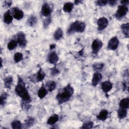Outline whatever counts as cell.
Masks as SVG:
<instances>
[{"mask_svg": "<svg viewBox=\"0 0 129 129\" xmlns=\"http://www.w3.org/2000/svg\"><path fill=\"white\" fill-rule=\"evenodd\" d=\"M118 44L119 40L117 37H113L111 39H110L109 41L108 42L107 48L110 50H114L118 47Z\"/></svg>", "mask_w": 129, "mask_h": 129, "instance_id": "cell-9", "label": "cell"}, {"mask_svg": "<svg viewBox=\"0 0 129 129\" xmlns=\"http://www.w3.org/2000/svg\"><path fill=\"white\" fill-rule=\"evenodd\" d=\"M34 122V119L32 117H29L25 120V125L26 127H29L33 125Z\"/></svg>", "mask_w": 129, "mask_h": 129, "instance_id": "cell-29", "label": "cell"}, {"mask_svg": "<svg viewBox=\"0 0 129 129\" xmlns=\"http://www.w3.org/2000/svg\"><path fill=\"white\" fill-rule=\"evenodd\" d=\"M21 123L19 120H14L11 123V127L14 129L21 128Z\"/></svg>", "mask_w": 129, "mask_h": 129, "instance_id": "cell-28", "label": "cell"}, {"mask_svg": "<svg viewBox=\"0 0 129 129\" xmlns=\"http://www.w3.org/2000/svg\"><path fill=\"white\" fill-rule=\"evenodd\" d=\"M102 78V75L99 73H95L92 77V85L93 86H96L100 82Z\"/></svg>", "mask_w": 129, "mask_h": 129, "instance_id": "cell-11", "label": "cell"}, {"mask_svg": "<svg viewBox=\"0 0 129 129\" xmlns=\"http://www.w3.org/2000/svg\"><path fill=\"white\" fill-rule=\"evenodd\" d=\"M85 29V24L84 22L79 21H76L73 22L69 28L67 33L69 34H71L74 32H84Z\"/></svg>", "mask_w": 129, "mask_h": 129, "instance_id": "cell-3", "label": "cell"}, {"mask_svg": "<svg viewBox=\"0 0 129 129\" xmlns=\"http://www.w3.org/2000/svg\"><path fill=\"white\" fill-rule=\"evenodd\" d=\"M15 91L16 93L22 98V100L29 102H31V99L25 87V83L20 77L18 78V82L15 87Z\"/></svg>", "mask_w": 129, "mask_h": 129, "instance_id": "cell-1", "label": "cell"}, {"mask_svg": "<svg viewBox=\"0 0 129 129\" xmlns=\"http://www.w3.org/2000/svg\"><path fill=\"white\" fill-rule=\"evenodd\" d=\"M13 79L12 76H8L4 80V85L5 88L7 89H11L12 84L13 83Z\"/></svg>", "mask_w": 129, "mask_h": 129, "instance_id": "cell-14", "label": "cell"}, {"mask_svg": "<svg viewBox=\"0 0 129 129\" xmlns=\"http://www.w3.org/2000/svg\"><path fill=\"white\" fill-rule=\"evenodd\" d=\"M112 88V84L109 81H105L101 84V89L105 93L110 91Z\"/></svg>", "mask_w": 129, "mask_h": 129, "instance_id": "cell-13", "label": "cell"}, {"mask_svg": "<svg viewBox=\"0 0 129 129\" xmlns=\"http://www.w3.org/2000/svg\"><path fill=\"white\" fill-rule=\"evenodd\" d=\"M103 45V43L101 40L99 39H95L92 43L91 48L93 53L96 54L100 50Z\"/></svg>", "mask_w": 129, "mask_h": 129, "instance_id": "cell-6", "label": "cell"}, {"mask_svg": "<svg viewBox=\"0 0 129 129\" xmlns=\"http://www.w3.org/2000/svg\"><path fill=\"white\" fill-rule=\"evenodd\" d=\"M74 7V4L72 3L68 2L64 4L63 7V11L66 13H70Z\"/></svg>", "mask_w": 129, "mask_h": 129, "instance_id": "cell-22", "label": "cell"}, {"mask_svg": "<svg viewBox=\"0 0 129 129\" xmlns=\"http://www.w3.org/2000/svg\"><path fill=\"white\" fill-rule=\"evenodd\" d=\"M51 22V17L50 16L47 17L45 20H44L43 21V27L44 28H46L48 27V25H49V24Z\"/></svg>", "mask_w": 129, "mask_h": 129, "instance_id": "cell-33", "label": "cell"}, {"mask_svg": "<svg viewBox=\"0 0 129 129\" xmlns=\"http://www.w3.org/2000/svg\"><path fill=\"white\" fill-rule=\"evenodd\" d=\"M23 59V54L20 52H17L15 54L14 59L15 62H19Z\"/></svg>", "mask_w": 129, "mask_h": 129, "instance_id": "cell-30", "label": "cell"}, {"mask_svg": "<svg viewBox=\"0 0 129 129\" xmlns=\"http://www.w3.org/2000/svg\"><path fill=\"white\" fill-rule=\"evenodd\" d=\"M10 14L14 18L18 20H21L24 16V13L22 11L19 10L17 7H14L9 10Z\"/></svg>", "mask_w": 129, "mask_h": 129, "instance_id": "cell-5", "label": "cell"}, {"mask_svg": "<svg viewBox=\"0 0 129 129\" xmlns=\"http://www.w3.org/2000/svg\"><path fill=\"white\" fill-rule=\"evenodd\" d=\"M55 47V44H51L50 45V49H52Z\"/></svg>", "mask_w": 129, "mask_h": 129, "instance_id": "cell-41", "label": "cell"}, {"mask_svg": "<svg viewBox=\"0 0 129 129\" xmlns=\"http://www.w3.org/2000/svg\"><path fill=\"white\" fill-rule=\"evenodd\" d=\"M21 106L22 109H24L25 110H28L30 108V106H31V105L30 104V102L25 101H23V100L21 101Z\"/></svg>", "mask_w": 129, "mask_h": 129, "instance_id": "cell-31", "label": "cell"}, {"mask_svg": "<svg viewBox=\"0 0 129 129\" xmlns=\"http://www.w3.org/2000/svg\"><path fill=\"white\" fill-rule=\"evenodd\" d=\"M59 119V117L57 114H54L51 116L47 120V123L49 125H53L55 124Z\"/></svg>", "mask_w": 129, "mask_h": 129, "instance_id": "cell-19", "label": "cell"}, {"mask_svg": "<svg viewBox=\"0 0 129 129\" xmlns=\"http://www.w3.org/2000/svg\"><path fill=\"white\" fill-rule=\"evenodd\" d=\"M47 91L43 87H41L38 91V96L40 99L44 98L47 95Z\"/></svg>", "mask_w": 129, "mask_h": 129, "instance_id": "cell-25", "label": "cell"}, {"mask_svg": "<svg viewBox=\"0 0 129 129\" xmlns=\"http://www.w3.org/2000/svg\"><path fill=\"white\" fill-rule=\"evenodd\" d=\"M127 115V109L119 108L118 110L117 115L119 119H122L126 117Z\"/></svg>", "mask_w": 129, "mask_h": 129, "instance_id": "cell-21", "label": "cell"}, {"mask_svg": "<svg viewBox=\"0 0 129 129\" xmlns=\"http://www.w3.org/2000/svg\"><path fill=\"white\" fill-rule=\"evenodd\" d=\"M119 108L127 109L129 106V99L128 98H125L121 99L119 102Z\"/></svg>", "mask_w": 129, "mask_h": 129, "instance_id": "cell-15", "label": "cell"}, {"mask_svg": "<svg viewBox=\"0 0 129 129\" xmlns=\"http://www.w3.org/2000/svg\"><path fill=\"white\" fill-rule=\"evenodd\" d=\"M46 86L48 88V91L51 92L55 89L56 87V83L54 81H49L46 83Z\"/></svg>", "mask_w": 129, "mask_h": 129, "instance_id": "cell-27", "label": "cell"}, {"mask_svg": "<svg viewBox=\"0 0 129 129\" xmlns=\"http://www.w3.org/2000/svg\"><path fill=\"white\" fill-rule=\"evenodd\" d=\"M121 29L124 36L128 38L129 35V24L128 23L125 24H122L120 26Z\"/></svg>", "mask_w": 129, "mask_h": 129, "instance_id": "cell-18", "label": "cell"}, {"mask_svg": "<svg viewBox=\"0 0 129 129\" xmlns=\"http://www.w3.org/2000/svg\"><path fill=\"white\" fill-rule=\"evenodd\" d=\"M128 2H129L128 0H123V1H120V3L122 4L121 5H124V6H126V5H128Z\"/></svg>", "mask_w": 129, "mask_h": 129, "instance_id": "cell-40", "label": "cell"}, {"mask_svg": "<svg viewBox=\"0 0 129 129\" xmlns=\"http://www.w3.org/2000/svg\"><path fill=\"white\" fill-rule=\"evenodd\" d=\"M13 21V16L10 14L9 11H8L4 15V21L8 24H11Z\"/></svg>", "mask_w": 129, "mask_h": 129, "instance_id": "cell-16", "label": "cell"}, {"mask_svg": "<svg viewBox=\"0 0 129 129\" xmlns=\"http://www.w3.org/2000/svg\"><path fill=\"white\" fill-rule=\"evenodd\" d=\"M81 2H82V1H75V3L76 5H78L79 3H80Z\"/></svg>", "mask_w": 129, "mask_h": 129, "instance_id": "cell-42", "label": "cell"}, {"mask_svg": "<svg viewBox=\"0 0 129 129\" xmlns=\"http://www.w3.org/2000/svg\"><path fill=\"white\" fill-rule=\"evenodd\" d=\"M117 1L115 0H109L108 1V3L111 6H114L116 5Z\"/></svg>", "mask_w": 129, "mask_h": 129, "instance_id": "cell-39", "label": "cell"}, {"mask_svg": "<svg viewBox=\"0 0 129 129\" xmlns=\"http://www.w3.org/2000/svg\"><path fill=\"white\" fill-rule=\"evenodd\" d=\"M96 5L99 6H104L108 3V1L106 0H98L96 2Z\"/></svg>", "mask_w": 129, "mask_h": 129, "instance_id": "cell-35", "label": "cell"}, {"mask_svg": "<svg viewBox=\"0 0 129 129\" xmlns=\"http://www.w3.org/2000/svg\"><path fill=\"white\" fill-rule=\"evenodd\" d=\"M51 11V8L47 4H44L42 7L41 13L43 16L47 17L50 16Z\"/></svg>", "mask_w": 129, "mask_h": 129, "instance_id": "cell-10", "label": "cell"}, {"mask_svg": "<svg viewBox=\"0 0 129 129\" xmlns=\"http://www.w3.org/2000/svg\"><path fill=\"white\" fill-rule=\"evenodd\" d=\"M108 114V112L107 110L105 109L102 110L99 112V114L97 116V118L100 120L104 121L106 120V118H107Z\"/></svg>", "mask_w": 129, "mask_h": 129, "instance_id": "cell-17", "label": "cell"}, {"mask_svg": "<svg viewBox=\"0 0 129 129\" xmlns=\"http://www.w3.org/2000/svg\"><path fill=\"white\" fill-rule=\"evenodd\" d=\"M127 12L128 8L126 6L120 5L118 7V9L115 14V16L117 19H120L125 16Z\"/></svg>", "mask_w": 129, "mask_h": 129, "instance_id": "cell-4", "label": "cell"}, {"mask_svg": "<svg viewBox=\"0 0 129 129\" xmlns=\"http://www.w3.org/2000/svg\"><path fill=\"white\" fill-rule=\"evenodd\" d=\"M8 95L6 92H4L1 96V100H0V103L1 106H3L5 105L6 100L8 97Z\"/></svg>", "mask_w": 129, "mask_h": 129, "instance_id": "cell-32", "label": "cell"}, {"mask_svg": "<svg viewBox=\"0 0 129 129\" xmlns=\"http://www.w3.org/2000/svg\"><path fill=\"white\" fill-rule=\"evenodd\" d=\"M58 56L55 51L52 52L48 56V60L51 64H55L58 60Z\"/></svg>", "mask_w": 129, "mask_h": 129, "instance_id": "cell-12", "label": "cell"}, {"mask_svg": "<svg viewBox=\"0 0 129 129\" xmlns=\"http://www.w3.org/2000/svg\"><path fill=\"white\" fill-rule=\"evenodd\" d=\"M37 18L34 16H31L27 20V24L31 27L34 26L37 23Z\"/></svg>", "mask_w": 129, "mask_h": 129, "instance_id": "cell-24", "label": "cell"}, {"mask_svg": "<svg viewBox=\"0 0 129 129\" xmlns=\"http://www.w3.org/2000/svg\"><path fill=\"white\" fill-rule=\"evenodd\" d=\"M108 24V21L105 17H101L97 21L98 30L99 31L105 29Z\"/></svg>", "mask_w": 129, "mask_h": 129, "instance_id": "cell-8", "label": "cell"}, {"mask_svg": "<svg viewBox=\"0 0 129 129\" xmlns=\"http://www.w3.org/2000/svg\"><path fill=\"white\" fill-rule=\"evenodd\" d=\"M104 66V64L102 63H94L93 65V68L94 70H100Z\"/></svg>", "mask_w": 129, "mask_h": 129, "instance_id": "cell-36", "label": "cell"}, {"mask_svg": "<svg viewBox=\"0 0 129 129\" xmlns=\"http://www.w3.org/2000/svg\"><path fill=\"white\" fill-rule=\"evenodd\" d=\"M13 2L12 1H5L3 2V7L8 8L11 7Z\"/></svg>", "mask_w": 129, "mask_h": 129, "instance_id": "cell-37", "label": "cell"}, {"mask_svg": "<svg viewBox=\"0 0 129 129\" xmlns=\"http://www.w3.org/2000/svg\"><path fill=\"white\" fill-rule=\"evenodd\" d=\"M74 93L73 88L69 84L66 86L60 92H59L56 96V98L59 104H62L64 102L68 101Z\"/></svg>", "mask_w": 129, "mask_h": 129, "instance_id": "cell-2", "label": "cell"}, {"mask_svg": "<svg viewBox=\"0 0 129 129\" xmlns=\"http://www.w3.org/2000/svg\"><path fill=\"white\" fill-rule=\"evenodd\" d=\"M93 123L91 121L85 122L83 124L81 128H92L93 127Z\"/></svg>", "mask_w": 129, "mask_h": 129, "instance_id": "cell-34", "label": "cell"}, {"mask_svg": "<svg viewBox=\"0 0 129 129\" xmlns=\"http://www.w3.org/2000/svg\"><path fill=\"white\" fill-rule=\"evenodd\" d=\"M51 75H52L55 76V75L58 74L59 73V71L57 69H56V68L55 67H54L53 68H52L51 69Z\"/></svg>", "mask_w": 129, "mask_h": 129, "instance_id": "cell-38", "label": "cell"}, {"mask_svg": "<svg viewBox=\"0 0 129 129\" xmlns=\"http://www.w3.org/2000/svg\"><path fill=\"white\" fill-rule=\"evenodd\" d=\"M45 78V73L42 71V69L40 68L38 72L36 75V81L40 82L42 81Z\"/></svg>", "mask_w": 129, "mask_h": 129, "instance_id": "cell-23", "label": "cell"}, {"mask_svg": "<svg viewBox=\"0 0 129 129\" xmlns=\"http://www.w3.org/2000/svg\"><path fill=\"white\" fill-rule=\"evenodd\" d=\"M62 35L63 33L61 29L60 28H58L54 33L53 37L55 40H58L62 38Z\"/></svg>", "mask_w": 129, "mask_h": 129, "instance_id": "cell-20", "label": "cell"}, {"mask_svg": "<svg viewBox=\"0 0 129 129\" xmlns=\"http://www.w3.org/2000/svg\"><path fill=\"white\" fill-rule=\"evenodd\" d=\"M16 39L17 43H19L20 46L24 47L27 44V40L26 39L25 35L22 32H19L16 36Z\"/></svg>", "mask_w": 129, "mask_h": 129, "instance_id": "cell-7", "label": "cell"}, {"mask_svg": "<svg viewBox=\"0 0 129 129\" xmlns=\"http://www.w3.org/2000/svg\"><path fill=\"white\" fill-rule=\"evenodd\" d=\"M17 41L15 40H12L8 43L7 47L8 49H9L10 50H12L15 49L16 47H17Z\"/></svg>", "mask_w": 129, "mask_h": 129, "instance_id": "cell-26", "label": "cell"}]
</instances>
